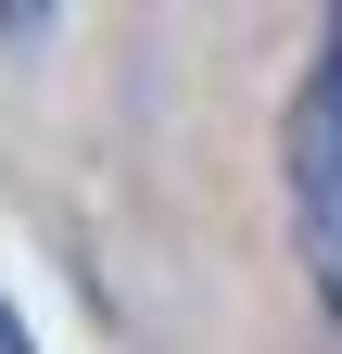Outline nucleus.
I'll use <instances>...</instances> for the list:
<instances>
[{"label":"nucleus","mask_w":342,"mask_h":354,"mask_svg":"<svg viewBox=\"0 0 342 354\" xmlns=\"http://www.w3.org/2000/svg\"><path fill=\"white\" fill-rule=\"evenodd\" d=\"M291 215H305V266L342 304V38L317 51L305 102H291Z\"/></svg>","instance_id":"nucleus-1"},{"label":"nucleus","mask_w":342,"mask_h":354,"mask_svg":"<svg viewBox=\"0 0 342 354\" xmlns=\"http://www.w3.org/2000/svg\"><path fill=\"white\" fill-rule=\"evenodd\" d=\"M38 13H51V0H0V26H38Z\"/></svg>","instance_id":"nucleus-2"},{"label":"nucleus","mask_w":342,"mask_h":354,"mask_svg":"<svg viewBox=\"0 0 342 354\" xmlns=\"http://www.w3.org/2000/svg\"><path fill=\"white\" fill-rule=\"evenodd\" d=\"M0 354H38V342H26V329H13V304H0Z\"/></svg>","instance_id":"nucleus-3"}]
</instances>
